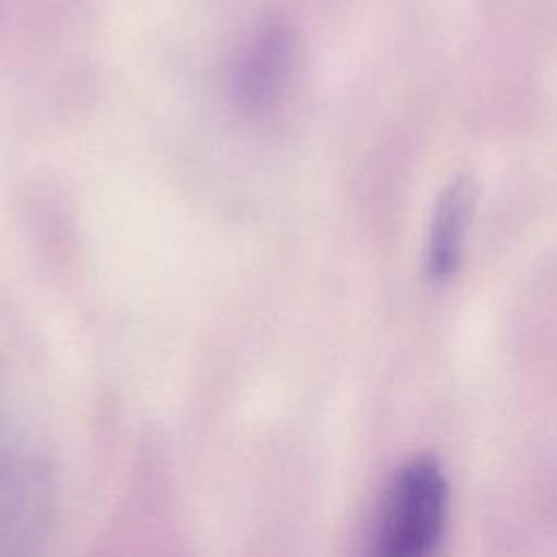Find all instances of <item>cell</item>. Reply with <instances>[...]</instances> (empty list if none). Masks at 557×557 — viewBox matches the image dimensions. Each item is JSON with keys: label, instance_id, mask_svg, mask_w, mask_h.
<instances>
[{"label": "cell", "instance_id": "cell-3", "mask_svg": "<svg viewBox=\"0 0 557 557\" xmlns=\"http://www.w3.org/2000/svg\"><path fill=\"white\" fill-rule=\"evenodd\" d=\"M289 59V41L281 28H268L255 37L237 72L242 96L255 104L274 98L285 81Z\"/></svg>", "mask_w": 557, "mask_h": 557}, {"label": "cell", "instance_id": "cell-1", "mask_svg": "<svg viewBox=\"0 0 557 557\" xmlns=\"http://www.w3.org/2000/svg\"><path fill=\"white\" fill-rule=\"evenodd\" d=\"M448 520V481L431 455L407 459L389 479L366 557H435Z\"/></svg>", "mask_w": 557, "mask_h": 557}, {"label": "cell", "instance_id": "cell-2", "mask_svg": "<svg viewBox=\"0 0 557 557\" xmlns=\"http://www.w3.org/2000/svg\"><path fill=\"white\" fill-rule=\"evenodd\" d=\"M474 202L476 187L468 176L455 178L440 196L426 248V270L435 281L453 276L459 268Z\"/></svg>", "mask_w": 557, "mask_h": 557}]
</instances>
